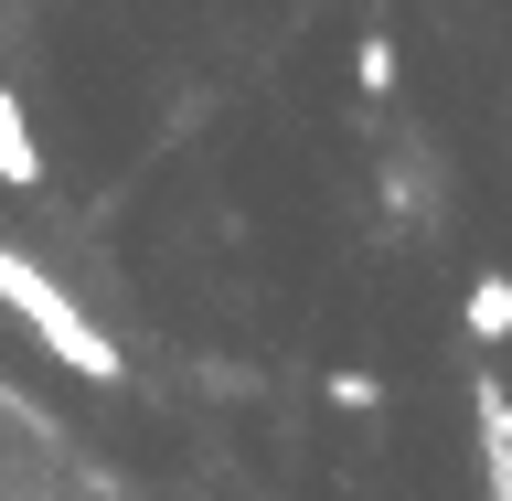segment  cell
<instances>
[{
    "label": "cell",
    "instance_id": "cell-1",
    "mask_svg": "<svg viewBox=\"0 0 512 501\" xmlns=\"http://www.w3.org/2000/svg\"><path fill=\"white\" fill-rule=\"evenodd\" d=\"M0 310H22V320H32V342L54 352L64 374H86V384H118V374H128V352L107 342V331H96V320L64 299V278H43L22 246H0Z\"/></svg>",
    "mask_w": 512,
    "mask_h": 501
},
{
    "label": "cell",
    "instance_id": "cell-2",
    "mask_svg": "<svg viewBox=\"0 0 512 501\" xmlns=\"http://www.w3.org/2000/svg\"><path fill=\"white\" fill-rule=\"evenodd\" d=\"M0 182H11V192L43 182V150H32V118H22V96H11V86H0Z\"/></svg>",
    "mask_w": 512,
    "mask_h": 501
},
{
    "label": "cell",
    "instance_id": "cell-3",
    "mask_svg": "<svg viewBox=\"0 0 512 501\" xmlns=\"http://www.w3.org/2000/svg\"><path fill=\"white\" fill-rule=\"evenodd\" d=\"M459 320H470V342H512V278H502V267H480V278H470Z\"/></svg>",
    "mask_w": 512,
    "mask_h": 501
},
{
    "label": "cell",
    "instance_id": "cell-4",
    "mask_svg": "<svg viewBox=\"0 0 512 501\" xmlns=\"http://www.w3.org/2000/svg\"><path fill=\"white\" fill-rule=\"evenodd\" d=\"M395 75H406V64H395V43H384V32H363V43H352V86H363V96H395Z\"/></svg>",
    "mask_w": 512,
    "mask_h": 501
},
{
    "label": "cell",
    "instance_id": "cell-5",
    "mask_svg": "<svg viewBox=\"0 0 512 501\" xmlns=\"http://www.w3.org/2000/svg\"><path fill=\"white\" fill-rule=\"evenodd\" d=\"M320 395H331L342 416H374V406H384V384L363 374V363H342V374H320Z\"/></svg>",
    "mask_w": 512,
    "mask_h": 501
}]
</instances>
